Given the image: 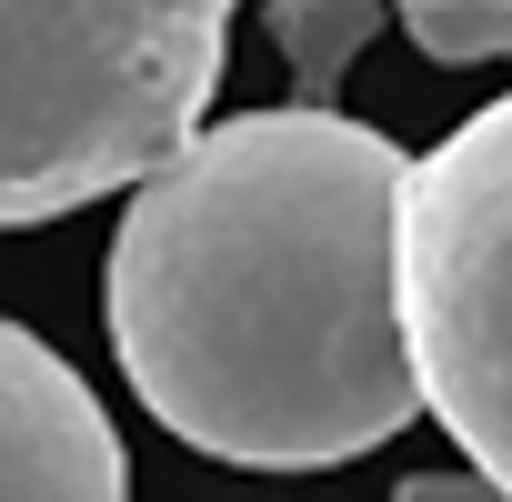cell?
I'll list each match as a JSON object with an SVG mask.
<instances>
[{"label": "cell", "instance_id": "1", "mask_svg": "<svg viewBox=\"0 0 512 502\" xmlns=\"http://www.w3.org/2000/svg\"><path fill=\"white\" fill-rule=\"evenodd\" d=\"M402 141L332 101L191 121L111 231V352L141 412L241 472H332L422 422L392 312Z\"/></svg>", "mask_w": 512, "mask_h": 502}, {"label": "cell", "instance_id": "2", "mask_svg": "<svg viewBox=\"0 0 512 502\" xmlns=\"http://www.w3.org/2000/svg\"><path fill=\"white\" fill-rule=\"evenodd\" d=\"M241 0H0V231L131 191L221 91Z\"/></svg>", "mask_w": 512, "mask_h": 502}, {"label": "cell", "instance_id": "3", "mask_svg": "<svg viewBox=\"0 0 512 502\" xmlns=\"http://www.w3.org/2000/svg\"><path fill=\"white\" fill-rule=\"evenodd\" d=\"M392 312L422 412L492 492H512V91L402 161Z\"/></svg>", "mask_w": 512, "mask_h": 502}, {"label": "cell", "instance_id": "4", "mask_svg": "<svg viewBox=\"0 0 512 502\" xmlns=\"http://www.w3.org/2000/svg\"><path fill=\"white\" fill-rule=\"evenodd\" d=\"M0 502H131L101 392L21 322H0Z\"/></svg>", "mask_w": 512, "mask_h": 502}, {"label": "cell", "instance_id": "5", "mask_svg": "<svg viewBox=\"0 0 512 502\" xmlns=\"http://www.w3.org/2000/svg\"><path fill=\"white\" fill-rule=\"evenodd\" d=\"M372 21H382V0H272V41L292 61V91L332 101L342 71H352V51L372 41Z\"/></svg>", "mask_w": 512, "mask_h": 502}, {"label": "cell", "instance_id": "6", "mask_svg": "<svg viewBox=\"0 0 512 502\" xmlns=\"http://www.w3.org/2000/svg\"><path fill=\"white\" fill-rule=\"evenodd\" d=\"M392 11H402L422 61H452V71L512 61V0H392Z\"/></svg>", "mask_w": 512, "mask_h": 502}, {"label": "cell", "instance_id": "7", "mask_svg": "<svg viewBox=\"0 0 512 502\" xmlns=\"http://www.w3.org/2000/svg\"><path fill=\"white\" fill-rule=\"evenodd\" d=\"M392 502H512V492H492L482 472H412L392 482Z\"/></svg>", "mask_w": 512, "mask_h": 502}]
</instances>
